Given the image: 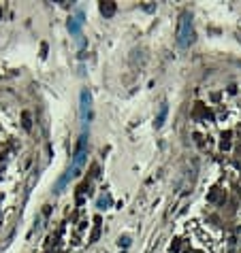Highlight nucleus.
<instances>
[{
	"instance_id": "f257e3e1",
	"label": "nucleus",
	"mask_w": 241,
	"mask_h": 253,
	"mask_svg": "<svg viewBox=\"0 0 241 253\" xmlns=\"http://www.w3.org/2000/svg\"><path fill=\"white\" fill-rule=\"evenodd\" d=\"M85 151H88V138H85V134L79 138V145H77V149H75V155H73V164H71V168H68V172H66V177L60 181V185H64L68 179H73L79 175V170H81V166L85 162Z\"/></svg>"
},
{
	"instance_id": "f03ea898",
	"label": "nucleus",
	"mask_w": 241,
	"mask_h": 253,
	"mask_svg": "<svg viewBox=\"0 0 241 253\" xmlns=\"http://www.w3.org/2000/svg\"><path fill=\"white\" fill-rule=\"evenodd\" d=\"M194 38V28H192V17L184 13L182 19H179V26H177V43L182 47H188Z\"/></svg>"
},
{
	"instance_id": "7ed1b4c3",
	"label": "nucleus",
	"mask_w": 241,
	"mask_h": 253,
	"mask_svg": "<svg viewBox=\"0 0 241 253\" xmlns=\"http://www.w3.org/2000/svg\"><path fill=\"white\" fill-rule=\"evenodd\" d=\"M81 117L90 119V91H81Z\"/></svg>"
},
{
	"instance_id": "20e7f679",
	"label": "nucleus",
	"mask_w": 241,
	"mask_h": 253,
	"mask_svg": "<svg viewBox=\"0 0 241 253\" xmlns=\"http://www.w3.org/2000/svg\"><path fill=\"white\" fill-rule=\"evenodd\" d=\"M79 26H81V17H75V19H71V21H68V30H71L73 34H77V32H79Z\"/></svg>"
},
{
	"instance_id": "39448f33",
	"label": "nucleus",
	"mask_w": 241,
	"mask_h": 253,
	"mask_svg": "<svg viewBox=\"0 0 241 253\" xmlns=\"http://www.w3.org/2000/svg\"><path fill=\"white\" fill-rule=\"evenodd\" d=\"M164 117H167V104H162V107H160V113H158V117H156V126H158V128L164 124Z\"/></svg>"
},
{
	"instance_id": "423d86ee",
	"label": "nucleus",
	"mask_w": 241,
	"mask_h": 253,
	"mask_svg": "<svg viewBox=\"0 0 241 253\" xmlns=\"http://www.w3.org/2000/svg\"><path fill=\"white\" fill-rule=\"evenodd\" d=\"M100 11H103V15H113V11H115V4H113V2L100 4Z\"/></svg>"
}]
</instances>
